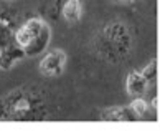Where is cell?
Masks as SVG:
<instances>
[{
  "label": "cell",
  "mask_w": 160,
  "mask_h": 131,
  "mask_svg": "<svg viewBox=\"0 0 160 131\" xmlns=\"http://www.w3.org/2000/svg\"><path fill=\"white\" fill-rule=\"evenodd\" d=\"M66 63V55L61 50H55L50 55H46L40 63V71L45 76H58L64 68Z\"/></svg>",
  "instance_id": "1"
},
{
  "label": "cell",
  "mask_w": 160,
  "mask_h": 131,
  "mask_svg": "<svg viewBox=\"0 0 160 131\" xmlns=\"http://www.w3.org/2000/svg\"><path fill=\"white\" fill-rule=\"evenodd\" d=\"M147 88V78L142 73H130L127 80V90L130 95H140Z\"/></svg>",
  "instance_id": "2"
},
{
  "label": "cell",
  "mask_w": 160,
  "mask_h": 131,
  "mask_svg": "<svg viewBox=\"0 0 160 131\" xmlns=\"http://www.w3.org/2000/svg\"><path fill=\"white\" fill-rule=\"evenodd\" d=\"M23 57L22 50L18 48H12V50H5L0 53V68H10L15 62H18L20 58Z\"/></svg>",
  "instance_id": "3"
},
{
  "label": "cell",
  "mask_w": 160,
  "mask_h": 131,
  "mask_svg": "<svg viewBox=\"0 0 160 131\" xmlns=\"http://www.w3.org/2000/svg\"><path fill=\"white\" fill-rule=\"evenodd\" d=\"M64 17L71 23L78 22L81 19V3L79 2H68L64 5Z\"/></svg>",
  "instance_id": "4"
},
{
  "label": "cell",
  "mask_w": 160,
  "mask_h": 131,
  "mask_svg": "<svg viewBox=\"0 0 160 131\" xmlns=\"http://www.w3.org/2000/svg\"><path fill=\"white\" fill-rule=\"evenodd\" d=\"M132 108L135 110V113H137V115H144L145 113V110H147V103L145 101H135V103H132Z\"/></svg>",
  "instance_id": "5"
}]
</instances>
